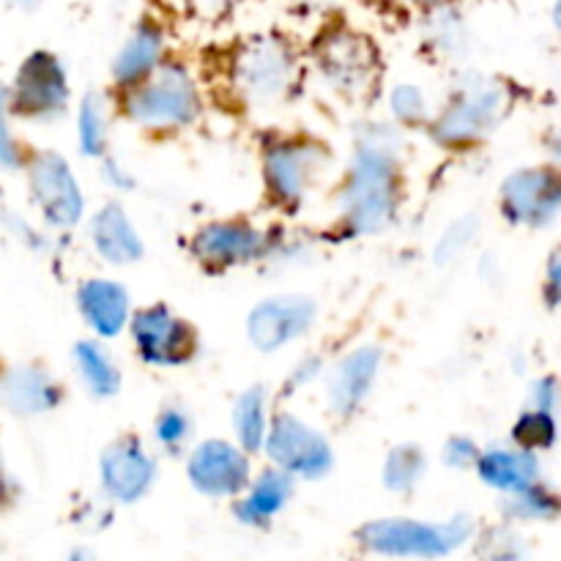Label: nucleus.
Instances as JSON below:
<instances>
[{
  "label": "nucleus",
  "mask_w": 561,
  "mask_h": 561,
  "mask_svg": "<svg viewBox=\"0 0 561 561\" xmlns=\"http://www.w3.org/2000/svg\"><path fill=\"white\" fill-rule=\"evenodd\" d=\"M389 110H392L394 121L405 126L425 124L427 121V99L425 91L420 85H411V82H400L389 93Z\"/></svg>",
  "instance_id": "7c9ffc66"
},
{
  "label": "nucleus",
  "mask_w": 561,
  "mask_h": 561,
  "mask_svg": "<svg viewBox=\"0 0 561 561\" xmlns=\"http://www.w3.org/2000/svg\"><path fill=\"white\" fill-rule=\"evenodd\" d=\"M427 471V458L416 444H400L383 460V485L392 493H411Z\"/></svg>",
  "instance_id": "bb28decb"
},
{
  "label": "nucleus",
  "mask_w": 561,
  "mask_h": 561,
  "mask_svg": "<svg viewBox=\"0 0 561 561\" xmlns=\"http://www.w3.org/2000/svg\"><path fill=\"white\" fill-rule=\"evenodd\" d=\"M186 477L197 493L208 499H239L250 488V453L241 444L208 438L192 449L186 460Z\"/></svg>",
  "instance_id": "ddd939ff"
},
{
  "label": "nucleus",
  "mask_w": 561,
  "mask_h": 561,
  "mask_svg": "<svg viewBox=\"0 0 561 561\" xmlns=\"http://www.w3.org/2000/svg\"><path fill=\"white\" fill-rule=\"evenodd\" d=\"M0 392H3L5 409L14 416H25V420L49 414L64 400V389L55 381L53 373L38 365L9 367Z\"/></svg>",
  "instance_id": "6ab92c4d"
},
{
  "label": "nucleus",
  "mask_w": 561,
  "mask_h": 561,
  "mask_svg": "<svg viewBox=\"0 0 561 561\" xmlns=\"http://www.w3.org/2000/svg\"><path fill=\"white\" fill-rule=\"evenodd\" d=\"M542 299L551 310H561V247L551 252L546 263V279H542Z\"/></svg>",
  "instance_id": "c9c22d12"
},
{
  "label": "nucleus",
  "mask_w": 561,
  "mask_h": 561,
  "mask_svg": "<svg viewBox=\"0 0 561 561\" xmlns=\"http://www.w3.org/2000/svg\"><path fill=\"white\" fill-rule=\"evenodd\" d=\"M383 351L381 345L365 343L359 348L348 351L334 367L329 370L327 400L337 416H354L370 398L376 378L381 373Z\"/></svg>",
  "instance_id": "f3484780"
},
{
  "label": "nucleus",
  "mask_w": 561,
  "mask_h": 561,
  "mask_svg": "<svg viewBox=\"0 0 561 561\" xmlns=\"http://www.w3.org/2000/svg\"><path fill=\"white\" fill-rule=\"evenodd\" d=\"M0 162H3V168H9V170H14L16 164L22 162V151L16 148V142L11 140L9 126H5L3 137H0Z\"/></svg>",
  "instance_id": "58836bf2"
},
{
  "label": "nucleus",
  "mask_w": 561,
  "mask_h": 561,
  "mask_svg": "<svg viewBox=\"0 0 561 561\" xmlns=\"http://www.w3.org/2000/svg\"><path fill=\"white\" fill-rule=\"evenodd\" d=\"M27 184L38 211L53 228L69 230L85 214V197L77 184L71 164L55 151H38L27 162Z\"/></svg>",
  "instance_id": "f8f14e48"
},
{
  "label": "nucleus",
  "mask_w": 561,
  "mask_h": 561,
  "mask_svg": "<svg viewBox=\"0 0 561 561\" xmlns=\"http://www.w3.org/2000/svg\"><path fill=\"white\" fill-rule=\"evenodd\" d=\"M75 370L88 394L104 400L121 392V370L113 354L99 340H80L75 345Z\"/></svg>",
  "instance_id": "b1692460"
},
{
  "label": "nucleus",
  "mask_w": 561,
  "mask_h": 561,
  "mask_svg": "<svg viewBox=\"0 0 561 561\" xmlns=\"http://www.w3.org/2000/svg\"><path fill=\"white\" fill-rule=\"evenodd\" d=\"M504 88L482 75L463 77L447 107L431 124L433 140L447 148H463L482 140L504 115Z\"/></svg>",
  "instance_id": "39448f33"
},
{
  "label": "nucleus",
  "mask_w": 561,
  "mask_h": 561,
  "mask_svg": "<svg viewBox=\"0 0 561 561\" xmlns=\"http://www.w3.org/2000/svg\"><path fill=\"white\" fill-rule=\"evenodd\" d=\"M230 80L250 107H277L299 80V60L288 42L277 36H257L239 47Z\"/></svg>",
  "instance_id": "7ed1b4c3"
},
{
  "label": "nucleus",
  "mask_w": 561,
  "mask_h": 561,
  "mask_svg": "<svg viewBox=\"0 0 561 561\" xmlns=\"http://www.w3.org/2000/svg\"><path fill=\"white\" fill-rule=\"evenodd\" d=\"M329 164L327 148L312 140L274 142L263 153L266 190L279 206H299Z\"/></svg>",
  "instance_id": "6e6552de"
},
{
  "label": "nucleus",
  "mask_w": 561,
  "mask_h": 561,
  "mask_svg": "<svg viewBox=\"0 0 561 561\" xmlns=\"http://www.w3.org/2000/svg\"><path fill=\"white\" fill-rule=\"evenodd\" d=\"M318 318V305L312 296L305 294H285L272 296L252 307L247 318V334L250 343L263 354L285 348L288 343L299 340L312 329Z\"/></svg>",
  "instance_id": "2eb2a0df"
},
{
  "label": "nucleus",
  "mask_w": 561,
  "mask_h": 561,
  "mask_svg": "<svg viewBox=\"0 0 561 561\" xmlns=\"http://www.w3.org/2000/svg\"><path fill=\"white\" fill-rule=\"evenodd\" d=\"M294 474L277 469H266L250 482L244 493L236 499L233 515L239 524L250 526V529H266L285 507H288L290 496H294Z\"/></svg>",
  "instance_id": "aec40b11"
},
{
  "label": "nucleus",
  "mask_w": 561,
  "mask_h": 561,
  "mask_svg": "<svg viewBox=\"0 0 561 561\" xmlns=\"http://www.w3.org/2000/svg\"><path fill=\"white\" fill-rule=\"evenodd\" d=\"M153 438L159 442V447L168 449V453H181L186 447V442L192 438V420L181 405H168V409L159 411L157 422H153Z\"/></svg>",
  "instance_id": "c756f323"
},
{
  "label": "nucleus",
  "mask_w": 561,
  "mask_h": 561,
  "mask_svg": "<svg viewBox=\"0 0 561 561\" xmlns=\"http://www.w3.org/2000/svg\"><path fill=\"white\" fill-rule=\"evenodd\" d=\"M502 214L520 228H548L561 214V164L520 168L502 184Z\"/></svg>",
  "instance_id": "9d476101"
},
{
  "label": "nucleus",
  "mask_w": 561,
  "mask_h": 561,
  "mask_svg": "<svg viewBox=\"0 0 561 561\" xmlns=\"http://www.w3.org/2000/svg\"><path fill=\"white\" fill-rule=\"evenodd\" d=\"M548 151L557 159V164H561V131H553V135L548 137Z\"/></svg>",
  "instance_id": "a19ab883"
},
{
  "label": "nucleus",
  "mask_w": 561,
  "mask_h": 561,
  "mask_svg": "<svg viewBox=\"0 0 561 561\" xmlns=\"http://www.w3.org/2000/svg\"><path fill=\"white\" fill-rule=\"evenodd\" d=\"M11 3L22 5V9H25V5H33V3H36V0H11Z\"/></svg>",
  "instance_id": "49530a36"
},
{
  "label": "nucleus",
  "mask_w": 561,
  "mask_h": 561,
  "mask_svg": "<svg viewBox=\"0 0 561 561\" xmlns=\"http://www.w3.org/2000/svg\"><path fill=\"white\" fill-rule=\"evenodd\" d=\"M268 427V392L266 387H250L241 392L233 403V431L236 442L247 449L250 455L261 453L266 447Z\"/></svg>",
  "instance_id": "393cba45"
},
{
  "label": "nucleus",
  "mask_w": 561,
  "mask_h": 561,
  "mask_svg": "<svg viewBox=\"0 0 561 561\" xmlns=\"http://www.w3.org/2000/svg\"><path fill=\"white\" fill-rule=\"evenodd\" d=\"M66 561H96L91 557V551H75V553H69V559Z\"/></svg>",
  "instance_id": "c03bdc74"
},
{
  "label": "nucleus",
  "mask_w": 561,
  "mask_h": 561,
  "mask_svg": "<svg viewBox=\"0 0 561 561\" xmlns=\"http://www.w3.org/2000/svg\"><path fill=\"white\" fill-rule=\"evenodd\" d=\"M102 491L115 504H135L157 482V460L137 436H118L99 458Z\"/></svg>",
  "instance_id": "4468645a"
},
{
  "label": "nucleus",
  "mask_w": 561,
  "mask_h": 561,
  "mask_svg": "<svg viewBox=\"0 0 561 561\" xmlns=\"http://www.w3.org/2000/svg\"><path fill=\"white\" fill-rule=\"evenodd\" d=\"M474 535V520L469 515H455L449 520H414V518H378L367 520L356 540L365 551L389 559H444L463 548Z\"/></svg>",
  "instance_id": "f03ea898"
},
{
  "label": "nucleus",
  "mask_w": 561,
  "mask_h": 561,
  "mask_svg": "<svg viewBox=\"0 0 561 561\" xmlns=\"http://www.w3.org/2000/svg\"><path fill=\"white\" fill-rule=\"evenodd\" d=\"M263 449L272 466L301 480H321L332 471L334 463L332 444L321 436V431L294 414L274 416Z\"/></svg>",
  "instance_id": "9b49d317"
},
{
  "label": "nucleus",
  "mask_w": 561,
  "mask_h": 561,
  "mask_svg": "<svg viewBox=\"0 0 561 561\" xmlns=\"http://www.w3.org/2000/svg\"><path fill=\"white\" fill-rule=\"evenodd\" d=\"M126 115L146 129H181L201 115V93L181 64H162L126 93Z\"/></svg>",
  "instance_id": "20e7f679"
},
{
  "label": "nucleus",
  "mask_w": 561,
  "mask_h": 561,
  "mask_svg": "<svg viewBox=\"0 0 561 561\" xmlns=\"http://www.w3.org/2000/svg\"><path fill=\"white\" fill-rule=\"evenodd\" d=\"M504 515L520 520V524H548V520H557L561 515V493L540 480L526 488V491L507 496Z\"/></svg>",
  "instance_id": "a878e982"
},
{
  "label": "nucleus",
  "mask_w": 561,
  "mask_h": 561,
  "mask_svg": "<svg viewBox=\"0 0 561 561\" xmlns=\"http://www.w3.org/2000/svg\"><path fill=\"white\" fill-rule=\"evenodd\" d=\"M477 474L493 491L513 496L542 480L540 455L524 447H491L482 449Z\"/></svg>",
  "instance_id": "412c9836"
},
{
  "label": "nucleus",
  "mask_w": 561,
  "mask_h": 561,
  "mask_svg": "<svg viewBox=\"0 0 561 561\" xmlns=\"http://www.w3.org/2000/svg\"><path fill=\"white\" fill-rule=\"evenodd\" d=\"M531 405L557 414L561 405V383L557 376H542L531 383Z\"/></svg>",
  "instance_id": "f704fd0d"
},
{
  "label": "nucleus",
  "mask_w": 561,
  "mask_h": 561,
  "mask_svg": "<svg viewBox=\"0 0 561 561\" xmlns=\"http://www.w3.org/2000/svg\"><path fill=\"white\" fill-rule=\"evenodd\" d=\"M427 38H433L438 49H458L463 44V20L447 5H436L427 20Z\"/></svg>",
  "instance_id": "2f4dec72"
},
{
  "label": "nucleus",
  "mask_w": 561,
  "mask_h": 561,
  "mask_svg": "<svg viewBox=\"0 0 561 561\" xmlns=\"http://www.w3.org/2000/svg\"><path fill=\"white\" fill-rule=\"evenodd\" d=\"M321 370H323V362L318 359V356H305V359L294 367V373H290V378H288L290 392H296V389H301V387H307V383L316 381V378L321 376Z\"/></svg>",
  "instance_id": "e433bc0d"
},
{
  "label": "nucleus",
  "mask_w": 561,
  "mask_h": 561,
  "mask_svg": "<svg viewBox=\"0 0 561 561\" xmlns=\"http://www.w3.org/2000/svg\"><path fill=\"white\" fill-rule=\"evenodd\" d=\"M474 233H477L474 217L458 219V222L449 225V228L444 230L442 239H438L436 261L438 263H449V261H455V257L463 255L466 247H469L471 239H474Z\"/></svg>",
  "instance_id": "473e14b6"
},
{
  "label": "nucleus",
  "mask_w": 561,
  "mask_h": 561,
  "mask_svg": "<svg viewBox=\"0 0 561 561\" xmlns=\"http://www.w3.org/2000/svg\"><path fill=\"white\" fill-rule=\"evenodd\" d=\"M400 3L420 5V9H436V5H444V0H400Z\"/></svg>",
  "instance_id": "79ce46f5"
},
{
  "label": "nucleus",
  "mask_w": 561,
  "mask_h": 561,
  "mask_svg": "<svg viewBox=\"0 0 561 561\" xmlns=\"http://www.w3.org/2000/svg\"><path fill=\"white\" fill-rule=\"evenodd\" d=\"M77 140L85 157L99 159L107 153V107L99 93H85L77 110Z\"/></svg>",
  "instance_id": "cd10ccee"
},
{
  "label": "nucleus",
  "mask_w": 561,
  "mask_h": 561,
  "mask_svg": "<svg viewBox=\"0 0 561 561\" xmlns=\"http://www.w3.org/2000/svg\"><path fill=\"white\" fill-rule=\"evenodd\" d=\"M559 442V420L553 411H542L529 405L520 411V416L513 425V444L515 447L531 449V453H548Z\"/></svg>",
  "instance_id": "c85d7f7f"
},
{
  "label": "nucleus",
  "mask_w": 561,
  "mask_h": 561,
  "mask_svg": "<svg viewBox=\"0 0 561 561\" xmlns=\"http://www.w3.org/2000/svg\"><path fill=\"white\" fill-rule=\"evenodd\" d=\"M493 561H515V557H513V553H496Z\"/></svg>",
  "instance_id": "a18cd8bd"
},
{
  "label": "nucleus",
  "mask_w": 561,
  "mask_h": 561,
  "mask_svg": "<svg viewBox=\"0 0 561 561\" xmlns=\"http://www.w3.org/2000/svg\"><path fill=\"white\" fill-rule=\"evenodd\" d=\"M104 181H107L110 186H115V190H129V186L135 184L129 170L121 162H115V159H104Z\"/></svg>",
  "instance_id": "4c0bfd02"
},
{
  "label": "nucleus",
  "mask_w": 561,
  "mask_h": 561,
  "mask_svg": "<svg viewBox=\"0 0 561 561\" xmlns=\"http://www.w3.org/2000/svg\"><path fill=\"white\" fill-rule=\"evenodd\" d=\"M131 343L146 365L181 367L195 359L197 332L168 305L142 307L131 316Z\"/></svg>",
  "instance_id": "1a4fd4ad"
},
{
  "label": "nucleus",
  "mask_w": 561,
  "mask_h": 561,
  "mask_svg": "<svg viewBox=\"0 0 561 561\" xmlns=\"http://www.w3.org/2000/svg\"><path fill=\"white\" fill-rule=\"evenodd\" d=\"M164 64V31L151 20L137 22L113 60V80L131 91Z\"/></svg>",
  "instance_id": "4be33fe9"
},
{
  "label": "nucleus",
  "mask_w": 561,
  "mask_h": 561,
  "mask_svg": "<svg viewBox=\"0 0 561 561\" xmlns=\"http://www.w3.org/2000/svg\"><path fill=\"white\" fill-rule=\"evenodd\" d=\"M318 69L327 85L348 99H365L376 88V47L354 31H329L316 49Z\"/></svg>",
  "instance_id": "0eeeda50"
},
{
  "label": "nucleus",
  "mask_w": 561,
  "mask_h": 561,
  "mask_svg": "<svg viewBox=\"0 0 561 561\" xmlns=\"http://www.w3.org/2000/svg\"><path fill=\"white\" fill-rule=\"evenodd\" d=\"M230 3H236V0H192V5L203 14H222Z\"/></svg>",
  "instance_id": "ea45409f"
},
{
  "label": "nucleus",
  "mask_w": 561,
  "mask_h": 561,
  "mask_svg": "<svg viewBox=\"0 0 561 561\" xmlns=\"http://www.w3.org/2000/svg\"><path fill=\"white\" fill-rule=\"evenodd\" d=\"M551 16H553V25H557V31H561V0H553Z\"/></svg>",
  "instance_id": "37998d69"
},
{
  "label": "nucleus",
  "mask_w": 561,
  "mask_h": 561,
  "mask_svg": "<svg viewBox=\"0 0 561 561\" xmlns=\"http://www.w3.org/2000/svg\"><path fill=\"white\" fill-rule=\"evenodd\" d=\"M77 310L96 337L113 340L131 323L129 290L115 279L93 277L77 288Z\"/></svg>",
  "instance_id": "a211bd4d"
},
{
  "label": "nucleus",
  "mask_w": 561,
  "mask_h": 561,
  "mask_svg": "<svg viewBox=\"0 0 561 561\" xmlns=\"http://www.w3.org/2000/svg\"><path fill=\"white\" fill-rule=\"evenodd\" d=\"M480 455H482V449L466 436H455L444 444V463H447L449 469H460V471L477 469V463H480Z\"/></svg>",
  "instance_id": "72a5a7b5"
},
{
  "label": "nucleus",
  "mask_w": 561,
  "mask_h": 561,
  "mask_svg": "<svg viewBox=\"0 0 561 561\" xmlns=\"http://www.w3.org/2000/svg\"><path fill=\"white\" fill-rule=\"evenodd\" d=\"M91 241L99 255L113 263V266L137 263L146 252L140 233L131 225V219L126 217L124 206L115 201L104 203L91 217Z\"/></svg>",
  "instance_id": "5701e85b"
},
{
  "label": "nucleus",
  "mask_w": 561,
  "mask_h": 561,
  "mask_svg": "<svg viewBox=\"0 0 561 561\" xmlns=\"http://www.w3.org/2000/svg\"><path fill=\"white\" fill-rule=\"evenodd\" d=\"M190 250L208 272H228L266 255V233L244 219H219L192 236Z\"/></svg>",
  "instance_id": "dca6fc26"
},
{
  "label": "nucleus",
  "mask_w": 561,
  "mask_h": 561,
  "mask_svg": "<svg viewBox=\"0 0 561 561\" xmlns=\"http://www.w3.org/2000/svg\"><path fill=\"white\" fill-rule=\"evenodd\" d=\"M5 102H9V110H14L22 118L53 121L64 115L69 104V77L58 55L47 49L27 55L11 80Z\"/></svg>",
  "instance_id": "423d86ee"
},
{
  "label": "nucleus",
  "mask_w": 561,
  "mask_h": 561,
  "mask_svg": "<svg viewBox=\"0 0 561 561\" xmlns=\"http://www.w3.org/2000/svg\"><path fill=\"white\" fill-rule=\"evenodd\" d=\"M403 140L394 126L370 124L356 135L354 164L340 192V217L348 233L376 236L398 214V170Z\"/></svg>",
  "instance_id": "f257e3e1"
}]
</instances>
